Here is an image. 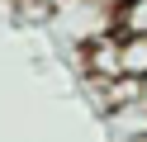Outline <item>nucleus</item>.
<instances>
[{
    "instance_id": "nucleus-1",
    "label": "nucleus",
    "mask_w": 147,
    "mask_h": 142,
    "mask_svg": "<svg viewBox=\"0 0 147 142\" xmlns=\"http://www.w3.org/2000/svg\"><path fill=\"white\" fill-rule=\"evenodd\" d=\"M114 28L119 33H147V0H123L114 14Z\"/></svg>"
}]
</instances>
